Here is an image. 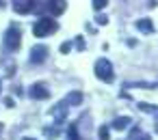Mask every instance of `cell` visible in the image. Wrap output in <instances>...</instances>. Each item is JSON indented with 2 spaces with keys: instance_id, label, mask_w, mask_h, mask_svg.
<instances>
[{
  "instance_id": "cell-1",
  "label": "cell",
  "mask_w": 158,
  "mask_h": 140,
  "mask_svg": "<svg viewBox=\"0 0 158 140\" xmlns=\"http://www.w3.org/2000/svg\"><path fill=\"white\" fill-rule=\"evenodd\" d=\"M56 22L54 20H48V18H41L37 24H35V28H33V33H35V37H48V35H52V33H56Z\"/></svg>"
},
{
  "instance_id": "cell-2",
  "label": "cell",
  "mask_w": 158,
  "mask_h": 140,
  "mask_svg": "<svg viewBox=\"0 0 158 140\" xmlns=\"http://www.w3.org/2000/svg\"><path fill=\"white\" fill-rule=\"evenodd\" d=\"M95 76H98L100 80H104V82H110V80H113V65H110L106 58H100V60L95 63Z\"/></svg>"
},
{
  "instance_id": "cell-3",
  "label": "cell",
  "mask_w": 158,
  "mask_h": 140,
  "mask_svg": "<svg viewBox=\"0 0 158 140\" xmlns=\"http://www.w3.org/2000/svg\"><path fill=\"white\" fill-rule=\"evenodd\" d=\"M20 43H22L20 30H18V28H9L7 35H5V45H7V50H18Z\"/></svg>"
},
{
  "instance_id": "cell-4",
  "label": "cell",
  "mask_w": 158,
  "mask_h": 140,
  "mask_svg": "<svg viewBox=\"0 0 158 140\" xmlns=\"http://www.w3.org/2000/svg\"><path fill=\"white\" fill-rule=\"evenodd\" d=\"M33 7H35V0H13V9L18 11V13H31L33 11Z\"/></svg>"
},
{
  "instance_id": "cell-5",
  "label": "cell",
  "mask_w": 158,
  "mask_h": 140,
  "mask_svg": "<svg viewBox=\"0 0 158 140\" xmlns=\"http://www.w3.org/2000/svg\"><path fill=\"white\" fill-rule=\"evenodd\" d=\"M65 7H67L65 0H48V9H50L52 15H61L65 11Z\"/></svg>"
},
{
  "instance_id": "cell-6",
  "label": "cell",
  "mask_w": 158,
  "mask_h": 140,
  "mask_svg": "<svg viewBox=\"0 0 158 140\" xmlns=\"http://www.w3.org/2000/svg\"><path fill=\"white\" fill-rule=\"evenodd\" d=\"M31 95L35 97V99H48V88H46V84H41V82H37L35 86H31Z\"/></svg>"
},
{
  "instance_id": "cell-7",
  "label": "cell",
  "mask_w": 158,
  "mask_h": 140,
  "mask_svg": "<svg viewBox=\"0 0 158 140\" xmlns=\"http://www.w3.org/2000/svg\"><path fill=\"white\" fill-rule=\"evenodd\" d=\"M46 56H48V48H44V45H37V48L31 52V60H33V63H44Z\"/></svg>"
},
{
  "instance_id": "cell-8",
  "label": "cell",
  "mask_w": 158,
  "mask_h": 140,
  "mask_svg": "<svg viewBox=\"0 0 158 140\" xmlns=\"http://www.w3.org/2000/svg\"><path fill=\"white\" fill-rule=\"evenodd\" d=\"M139 30H143V33H154V24H152V20H139Z\"/></svg>"
},
{
  "instance_id": "cell-9",
  "label": "cell",
  "mask_w": 158,
  "mask_h": 140,
  "mask_svg": "<svg viewBox=\"0 0 158 140\" xmlns=\"http://www.w3.org/2000/svg\"><path fill=\"white\" fill-rule=\"evenodd\" d=\"M126 125H128V119H123V116H121V119H117V121L113 123V127H115V129H123Z\"/></svg>"
},
{
  "instance_id": "cell-10",
  "label": "cell",
  "mask_w": 158,
  "mask_h": 140,
  "mask_svg": "<svg viewBox=\"0 0 158 140\" xmlns=\"http://www.w3.org/2000/svg\"><path fill=\"white\" fill-rule=\"evenodd\" d=\"M106 5H108V0H93V9L95 11H102Z\"/></svg>"
},
{
  "instance_id": "cell-11",
  "label": "cell",
  "mask_w": 158,
  "mask_h": 140,
  "mask_svg": "<svg viewBox=\"0 0 158 140\" xmlns=\"http://www.w3.org/2000/svg\"><path fill=\"white\" fill-rule=\"evenodd\" d=\"M69 101L78 103V101H82V95H80V93H72V95H69Z\"/></svg>"
},
{
  "instance_id": "cell-12",
  "label": "cell",
  "mask_w": 158,
  "mask_h": 140,
  "mask_svg": "<svg viewBox=\"0 0 158 140\" xmlns=\"http://www.w3.org/2000/svg\"><path fill=\"white\" fill-rule=\"evenodd\" d=\"M100 140H108V129H106V127L100 129Z\"/></svg>"
},
{
  "instance_id": "cell-13",
  "label": "cell",
  "mask_w": 158,
  "mask_h": 140,
  "mask_svg": "<svg viewBox=\"0 0 158 140\" xmlns=\"http://www.w3.org/2000/svg\"><path fill=\"white\" fill-rule=\"evenodd\" d=\"M61 52L67 54V52H69V43H63V45H61Z\"/></svg>"
},
{
  "instance_id": "cell-14",
  "label": "cell",
  "mask_w": 158,
  "mask_h": 140,
  "mask_svg": "<svg viewBox=\"0 0 158 140\" xmlns=\"http://www.w3.org/2000/svg\"><path fill=\"white\" fill-rule=\"evenodd\" d=\"M139 140H149V138H147V136H141V138H139Z\"/></svg>"
}]
</instances>
